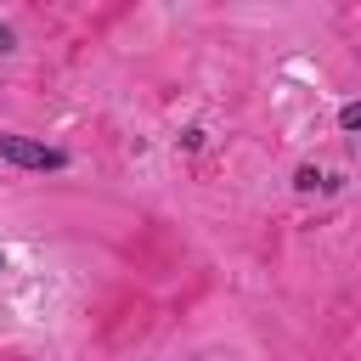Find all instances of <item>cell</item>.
<instances>
[{"mask_svg": "<svg viewBox=\"0 0 361 361\" xmlns=\"http://www.w3.org/2000/svg\"><path fill=\"white\" fill-rule=\"evenodd\" d=\"M6 271H11V254H6V248H0V276H6Z\"/></svg>", "mask_w": 361, "mask_h": 361, "instance_id": "cell-5", "label": "cell"}, {"mask_svg": "<svg viewBox=\"0 0 361 361\" xmlns=\"http://www.w3.org/2000/svg\"><path fill=\"white\" fill-rule=\"evenodd\" d=\"M6 51H17V34H11V23H0V56Z\"/></svg>", "mask_w": 361, "mask_h": 361, "instance_id": "cell-4", "label": "cell"}, {"mask_svg": "<svg viewBox=\"0 0 361 361\" xmlns=\"http://www.w3.org/2000/svg\"><path fill=\"white\" fill-rule=\"evenodd\" d=\"M338 124H344V130H361V102H344V107H338Z\"/></svg>", "mask_w": 361, "mask_h": 361, "instance_id": "cell-2", "label": "cell"}, {"mask_svg": "<svg viewBox=\"0 0 361 361\" xmlns=\"http://www.w3.org/2000/svg\"><path fill=\"white\" fill-rule=\"evenodd\" d=\"M0 158L6 164H17V169H68V152L62 147H45V141H28V135H11V130H0Z\"/></svg>", "mask_w": 361, "mask_h": 361, "instance_id": "cell-1", "label": "cell"}, {"mask_svg": "<svg viewBox=\"0 0 361 361\" xmlns=\"http://www.w3.org/2000/svg\"><path fill=\"white\" fill-rule=\"evenodd\" d=\"M316 180H322V175H316V169H310V164H305V169H299V175H293V186H299V192H310V186H316Z\"/></svg>", "mask_w": 361, "mask_h": 361, "instance_id": "cell-3", "label": "cell"}]
</instances>
